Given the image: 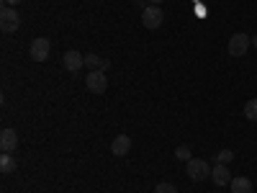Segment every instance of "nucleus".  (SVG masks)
<instances>
[{
  "label": "nucleus",
  "mask_w": 257,
  "mask_h": 193,
  "mask_svg": "<svg viewBox=\"0 0 257 193\" xmlns=\"http://www.w3.org/2000/svg\"><path fill=\"white\" fill-rule=\"evenodd\" d=\"M229 190H231V193H252V180H249V178H244V175L231 178Z\"/></svg>",
  "instance_id": "12"
},
{
  "label": "nucleus",
  "mask_w": 257,
  "mask_h": 193,
  "mask_svg": "<svg viewBox=\"0 0 257 193\" xmlns=\"http://www.w3.org/2000/svg\"><path fill=\"white\" fill-rule=\"evenodd\" d=\"M16 147H18L16 129H3L0 132V152H16Z\"/></svg>",
  "instance_id": "8"
},
{
  "label": "nucleus",
  "mask_w": 257,
  "mask_h": 193,
  "mask_svg": "<svg viewBox=\"0 0 257 193\" xmlns=\"http://www.w3.org/2000/svg\"><path fill=\"white\" fill-rule=\"evenodd\" d=\"M175 157H178V160H183V162H188V160H193V152H190V147H185V144H180V147L175 149Z\"/></svg>",
  "instance_id": "16"
},
{
  "label": "nucleus",
  "mask_w": 257,
  "mask_h": 193,
  "mask_svg": "<svg viewBox=\"0 0 257 193\" xmlns=\"http://www.w3.org/2000/svg\"><path fill=\"white\" fill-rule=\"evenodd\" d=\"M162 21H165V13H162L160 6H147V8L142 11V24H144L147 29H160Z\"/></svg>",
  "instance_id": "5"
},
{
  "label": "nucleus",
  "mask_w": 257,
  "mask_h": 193,
  "mask_svg": "<svg viewBox=\"0 0 257 193\" xmlns=\"http://www.w3.org/2000/svg\"><path fill=\"white\" fill-rule=\"evenodd\" d=\"M234 160V152H231V149H221V152L216 155V162H221V165H229Z\"/></svg>",
  "instance_id": "17"
},
{
  "label": "nucleus",
  "mask_w": 257,
  "mask_h": 193,
  "mask_svg": "<svg viewBox=\"0 0 257 193\" xmlns=\"http://www.w3.org/2000/svg\"><path fill=\"white\" fill-rule=\"evenodd\" d=\"M49 52H52V41L47 36H36L31 41V57L36 62H47L49 59Z\"/></svg>",
  "instance_id": "6"
},
{
  "label": "nucleus",
  "mask_w": 257,
  "mask_h": 193,
  "mask_svg": "<svg viewBox=\"0 0 257 193\" xmlns=\"http://www.w3.org/2000/svg\"><path fill=\"white\" fill-rule=\"evenodd\" d=\"M137 6H139V8H142V11H144V8H147V6H149V0H137Z\"/></svg>",
  "instance_id": "19"
},
{
  "label": "nucleus",
  "mask_w": 257,
  "mask_h": 193,
  "mask_svg": "<svg viewBox=\"0 0 257 193\" xmlns=\"http://www.w3.org/2000/svg\"><path fill=\"white\" fill-rule=\"evenodd\" d=\"M85 85H88L90 93H105V88H108V77H105L103 70H90L88 77H85Z\"/></svg>",
  "instance_id": "4"
},
{
  "label": "nucleus",
  "mask_w": 257,
  "mask_h": 193,
  "mask_svg": "<svg viewBox=\"0 0 257 193\" xmlns=\"http://www.w3.org/2000/svg\"><path fill=\"white\" fill-rule=\"evenodd\" d=\"M185 173H188V178L190 180H206L208 175H211V165L206 162V160H196V157H193V160H188L185 162Z\"/></svg>",
  "instance_id": "2"
},
{
  "label": "nucleus",
  "mask_w": 257,
  "mask_h": 193,
  "mask_svg": "<svg viewBox=\"0 0 257 193\" xmlns=\"http://www.w3.org/2000/svg\"><path fill=\"white\" fill-rule=\"evenodd\" d=\"M21 3V0H3V6H8V8H16Z\"/></svg>",
  "instance_id": "18"
},
{
  "label": "nucleus",
  "mask_w": 257,
  "mask_h": 193,
  "mask_svg": "<svg viewBox=\"0 0 257 193\" xmlns=\"http://www.w3.org/2000/svg\"><path fill=\"white\" fill-rule=\"evenodd\" d=\"M211 180L216 183V185H229L231 183V173H229V167L226 165H216V167H211Z\"/></svg>",
  "instance_id": "10"
},
{
  "label": "nucleus",
  "mask_w": 257,
  "mask_h": 193,
  "mask_svg": "<svg viewBox=\"0 0 257 193\" xmlns=\"http://www.w3.org/2000/svg\"><path fill=\"white\" fill-rule=\"evenodd\" d=\"M85 67H90V70H103V72H108L111 67V62L108 59H103L98 54H85Z\"/></svg>",
  "instance_id": "11"
},
{
  "label": "nucleus",
  "mask_w": 257,
  "mask_h": 193,
  "mask_svg": "<svg viewBox=\"0 0 257 193\" xmlns=\"http://www.w3.org/2000/svg\"><path fill=\"white\" fill-rule=\"evenodd\" d=\"M128 149H132V137H128V134H118V137L111 142V152H113L116 157L128 155Z\"/></svg>",
  "instance_id": "9"
},
{
  "label": "nucleus",
  "mask_w": 257,
  "mask_h": 193,
  "mask_svg": "<svg viewBox=\"0 0 257 193\" xmlns=\"http://www.w3.org/2000/svg\"><path fill=\"white\" fill-rule=\"evenodd\" d=\"M249 47H252V36H247V34H231V39H229V57H244L247 52H249Z\"/></svg>",
  "instance_id": "1"
},
{
  "label": "nucleus",
  "mask_w": 257,
  "mask_h": 193,
  "mask_svg": "<svg viewBox=\"0 0 257 193\" xmlns=\"http://www.w3.org/2000/svg\"><path fill=\"white\" fill-rule=\"evenodd\" d=\"M62 64H64V70H67V72H80L85 67V54H80V52H64Z\"/></svg>",
  "instance_id": "7"
},
{
  "label": "nucleus",
  "mask_w": 257,
  "mask_h": 193,
  "mask_svg": "<svg viewBox=\"0 0 257 193\" xmlns=\"http://www.w3.org/2000/svg\"><path fill=\"white\" fill-rule=\"evenodd\" d=\"M18 26H21L18 11L3 6V11H0V29H3V34H13V31H18Z\"/></svg>",
  "instance_id": "3"
},
{
  "label": "nucleus",
  "mask_w": 257,
  "mask_h": 193,
  "mask_svg": "<svg viewBox=\"0 0 257 193\" xmlns=\"http://www.w3.org/2000/svg\"><path fill=\"white\" fill-rule=\"evenodd\" d=\"M252 47H257V36H252Z\"/></svg>",
  "instance_id": "21"
},
{
  "label": "nucleus",
  "mask_w": 257,
  "mask_h": 193,
  "mask_svg": "<svg viewBox=\"0 0 257 193\" xmlns=\"http://www.w3.org/2000/svg\"><path fill=\"white\" fill-rule=\"evenodd\" d=\"M244 119L257 121V98H252V101H247V103H244Z\"/></svg>",
  "instance_id": "14"
},
{
  "label": "nucleus",
  "mask_w": 257,
  "mask_h": 193,
  "mask_svg": "<svg viewBox=\"0 0 257 193\" xmlns=\"http://www.w3.org/2000/svg\"><path fill=\"white\" fill-rule=\"evenodd\" d=\"M149 6H162V0H149Z\"/></svg>",
  "instance_id": "20"
},
{
  "label": "nucleus",
  "mask_w": 257,
  "mask_h": 193,
  "mask_svg": "<svg viewBox=\"0 0 257 193\" xmlns=\"http://www.w3.org/2000/svg\"><path fill=\"white\" fill-rule=\"evenodd\" d=\"M155 193H178V188L170 183V180H160V183L155 185Z\"/></svg>",
  "instance_id": "15"
},
{
  "label": "nucleus",
  "mask_w": 257,
  "mask_h": 193,
  "mask_svg": "<svg viewBox=\"0 0 257 193\" xmlns=\"http://www.w3.org/2000/svg\"><path fill=\"white\" fill-rule=\"evenodd\" d=\"M13 170H16V160L11 157V152H3V155H0V173L11 175Z\"/></svg>",
  "instance_id": "13"
}]
</instances>
